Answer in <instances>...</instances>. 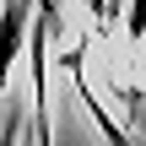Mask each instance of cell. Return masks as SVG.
<instances>
[{
    "instance_id": "cell-1",
    "label": "cell",
    "mask_w": 146,
    "mask_h": 146,
    "mask_svg": "<svg viewBox=\"0 0 146 146\" xmlns=\"http://www.w3.org/2000/svg\"><path fill=\"white\" fill-rule=\"evenodd\" d=\"M33 5L38 0H0V103L11 87V65L27 49V27H33Z\"/></svg>"
},
{
    "instance_id": "cell-2",
    "label": "cell",
    "mask_w": 146,
    "mask_h": 146,
    "mask_svg": "<svg viewBox=\"0 0 146 146\" xmlns=\"http://www.w3.org/2000/svg\"><path fill=\"white\" fill-rule=\"evenodd\" d=\"M125 33L130 43H146V0H125Z\"/></svg>"
}]
</instances>
